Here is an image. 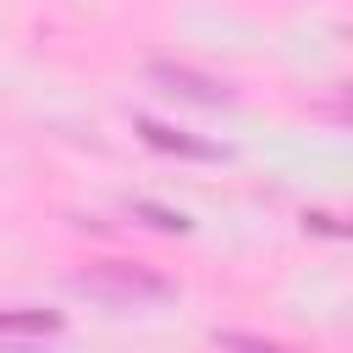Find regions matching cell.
<instances>
[{
    "mask_svg": "<svg viewBox=\"0 0 353 353\" xmlns=\"http://www.w3.org/2000/svg\"><path fill=\"white\" fill-rule=\"evenodd\" d=\"M77 287L99 292V298H165L171 281L154 276V270H138V265H121V259H105V265H88L77 276Z\"/></svg>",
    "mask_w": 353,
    "mask_h": 353,
    "instance_id": "cell-1",
    "label": "cell"
},
{
    "mask_svg": "<svg viewBox=\"0 0 353 353\" xmlns=\"http://www.w3.org/2000/svg\"><path fill=\"white\" fill-rule=\"evenodd\" d=\"M149 77H154L165 94H182V99H193V105H226V99H232V88H226L221 77H204V72H193V66L154 61V66H149Z\"/></svg>",
    "mask_w": 353,
    "mask_h": 353,
    "instance_id": "cell-2",
    "label": "cell"
},
{
    "mask_svg": "<svg viewBox=\"0 0 353 353\" xmlns=\"http://www.w3.org/2000/svg\"><path fill=\"white\" fill-rule=\"evenodd\" d=\"M138 132L154 143V149H171V154H188V160H221V149L215 143H204V138H188V132H171L165 121H138Z\"/></svg>",
    "mask_w": 353,
    "mask_h": 353,
    "instance_id": "cell-3",
    "label": "cell"
},
{
    "mask_svg": "<svg viewBox=\"0 0 353 353\" xmlns=\"http://www.w3.org/2000/svg\"><path fill=\"white\" fill-rule=\"evenodd\" d=\"M61 325V314L50 309H0V331H17V336H50Z\"/></svg>",
    "mask_w": 353,
    "mask_h": 353,
    "instance_id": "cell-4",
    "label": "cell"
},
{
    "mask_svg": "<svg viewBox=\"0 0 353 353\" xmlns=\"http://www.w3.org/2000/svg\"><path fill=\"white\" fill-rule=\"evenodd\" d=\"M226 347H243V353H281V347H270V342H248V336H226Z\"/></svg>",
    "mask_w": 353,
    "mask_h": 353,
    "instance_id": "cell-5",
    "label": "cell"
}]
</instances>
